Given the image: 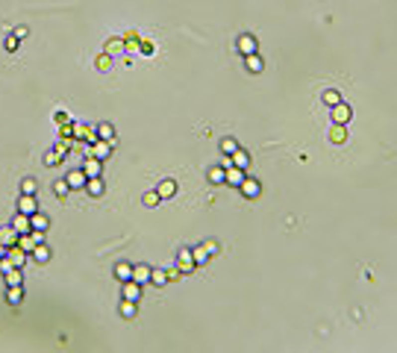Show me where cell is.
<instances>
[{
  "label": "cell",
  "mask_w": 397,
  "mask_h": 353,
  "mask_svg": "<svg viewBox=\"0 0 397 353\" xmlns=\"http://www.w3.org/2000/svg\"><path fill=\"white\" fill-rule=\"evenodd\" d=\"M238 189H241V194H244V197H247V200H256V197H259V194H262V183H259V180H256V177H244V180H241V186H238Z\"/></svg>",
  "instance_id": "277c9868"
},
{
  "label": "cell",
  "mask_w": 397,
  "mask_h": 353,
  "mask_svg": "<svg viewBox=\"0 0 397 353\" xmlns=\"http://www.w3.org/2000/svg\"><path fill=\"white\" fill-rule=\"evenodd\" d=\"M165 277H168V283H177V280H180L183 274H180V268H168V271H165Z\"/></svg>",
  "instance_id": "f35d334b"
},
{
  "label": "cell",
  "mask_w": 397,
  "mask_h": 353,
  "mask_svg": "<svg viewBox=\"0 0 397 353\" xmlns=\"http://www.w3.org/2000/svg\"><path fill=\"white\" fill-rule=\"evenodd\" d=\"M203 247H206V253H209V256H215V253L221 250V244H218L215 238H206V241H203Z\"/></svg>",
  "instance_id": "74e56055"
},
{
  "label": "cell",
  "mask_w": 397,
  "mask_h": 353,
  "mask_svg": "<svg viewBox=\"0 0 397 353\" xmlns=\"http://www.w3.org/2000/svg\"><path fill=\"white\" fill-rule=\"evenodd\" d=\"M30 224H33V230H41V233H44V230L50 227V218L41 215V212H35V215H30Z\"/></svg>",
  "instance_id": "484cf974"
},
{
  "label": "cell",
  "mask_w": 397,
  "mask_h": 353,
  "mask_svg": "<svg viewBox=\"0 0 397 353\" xmlns=\"http://www.w3.org/2000/svg\"><path fill=\"white\" fill-rule=\"evenodd\" d=\"M135 312H138V303L121 297V315H124V318H135Z\"/></svg>",
  "instance_id": "83f0119b"
},
{
  "label": "cell",
  "mask_w": 397,
  "mask_h": 353,
  "mask_svg": "<svg viewBox=\"0 0 397 353\" xmlns=\"http://www.w3.org/2000/svg\"><path fill=\"white\" fill-rule=\"evenodd\" d=\"M35 189H38V186H35L33 177H24V180H21V194H35Z\"/></svg>",
  "instance_id": "d590c367"
},
{
  "label": "cell",
  "mask_w": 397,
  "mask_h": 353,
  "mask_svg": "<svg viewBox=\"0 0 397 353\" xmlns=\"http://www.w3.org/2000/svg\"><path fill=\"white\" fill-rule=\"evenodd\" d=\"M230 162H232V165H235V168H241V171H247V168H250V153H244V150L238 147V150H232V153H230Z\"/></svg>",
  "instance_id": "e0dca14e"
},
{
  "label": "cell",
  "mask_w": 397,
  "mask_h": 353,
  "mask_svg": "<svg viewBox=\"0 0 397 353\" xmlns=\"http://www.w3.org/2000/svg\"><path fill=\"white\" fill-rule=\"evenodd\" d=\"M98 138H103V141H109L112 147H115V127L109 124V121H103V124H98Z\"/></svg>",
  "instance_id": "d6986e66"
},
{
  "label": "cell",
  "mask_w": 397,
  "mask_h": 353,
  "mask_svg": "<svg viewBox=\"0 0 397 353\" xmlns=\"http://www.w3.org/2000/svg\"><path fill=\"white\" fill-rule=\"evenodd\" d=\"M330 141L332 144H344V141H347V127H344V124H332L330 127Z\"/></svg>",
  "instance_id": "ffe728a7"
},
{
  "label": "cell",
  "mask_w": 397,
  "mask_h": 353,
  "mask_svg": "<svg viewBox=\"0 0 397 353\" xmlns=\"http://www.w3.org/2000/svg\"><path fill=\"white\" fill-rule=\"evenodd\" d=\"M18 212H24V215H35V212H38V200H35V194H21V200H18Z\"/></svg>",
  "instance_id": "ba28073f"
},
{
  "label": "cell",
  "mask_w": 397,
  "mask_h": 353,
  "mask_svg": "<svg viewBox=\"0 0 397 353\" xmlns=\"http://www.w3.org/2000/svg\"><path fill=\"white\" fill-rule=\"evenodd\" d=\"M30 256H33V262L44 265V262H50V256H53V253H50V247L41 241V244H35V247H33V253H30Z\"/></svg>",
  "instance_id": "ac0fdd59"
},
{
  "label": "cell",
  "mask_w": 397,
  "mask_h": 353,
  "mask_svg": "<svg viewBox=\"0 0 397 353\" xmlns=\"http://www.w3.org/2000/svg\"><path fill=\"white\" fill-rule=\"evenodd\" d=\"M192 256H195V265H206L209 253H206V247H203V244H198V247H192Z\"/></svg>",
  "instance_id": "d6a6232c"
},
{
  "label": "cell",
  "mask_w": 397,
  "mask_h": 353,
  "mask_svg": "<svg viewBox=\"0 0 397 353\" xmlns=\"http://www.w3.org/2000/svg\"><path fill=\"white\" fill-rule=\"evenodd\" d=\"M206 177H209V183H224V168H221V165H212V168L206 171Z\"/></svg>",
  "instance_id": "4dcf8cb0"
},
{
  "label": "cell",
  "mask_w": 397,
  "mask_h": 353,
  "mask_svg": "<svg viewBox=\"0 0 397 353\" xmlns=\"http://www.w3.org/2000/svg\"><path fill=\"white\" fill-rule=\"evenodd\" d=\"M109 153H112V144H109V141H103V138L92 141V153H89V156H95V159L106 162V159H109Z\"/></svg>",
  "instance_id": "52a82bcc"
},
{
  "label": "cell",
  "mask_w": 397,
  "mask_h": 353,
  "mask_svg": "<svg viewBox=\"0 0 397 353\" xmlns=\"http://www.w3.org/2000/svg\"><path fill=\"white\" fill-rule=\"evenodd\" d=\"M86 192L92 194V197H100V194L106 192V186H103L100 177H89V180H86Z\"/></svg>",
  "instance_id": "44dd1931"
},
{
  "label": "cell",
  "mask_w": 397,
  "mask_h": 353,
  "mask_svg": "<svg viewBox=\"0 0 397 353\" xmlns=\"http://www.w3.org/2000/svg\"><path fill=\"white\" fill-rule=\"evenodd\" d=\"M244 177H247V171H241V168H235V165H227V168H224V183L232 186V189H238Z\"/></svg>",
  "instance_id": "5b68a950"
},
{
  "label": "cell",
  "mask_w": 397,
  "mask_h": 353,
  "mask_svg": "<svg viewBox=\"0 0 397 353\" xmlns=\"http://www.w3.org/2000/svg\"><path fill=\"white\" fill-rule=\"evenodd\" d=\"M35 244H38V241L33 238V233H27V235H18V244H15V247H21L24 253H33Z\"/></svg>",
  "instance_id": "cb8c5ba5"
},
{
  "label": "cell",
  "mask_w": 397,
  "mask_h": 353,
  "mask_svg": "<svg viewBox=\"0 0 397 353\" xmlns=\"http://www.w3.org/2000/svg\"><path fill=\"white\" fill-rule=\"evenodd\" d=\"M112 274H115V280H118V286H121V283L132 280V265H130V262H115Z\"/></svg>",
  "instance_id": "30bf717a"
},
{
  "label": "cell",
  "mask_w": 397,
  "mask_h": 353,
  "mask_svg": "<svg viewBox=\"0 0 397 353\" xmlns=\"http://www.w3.org/2000/svg\"><path fill=\"white\" fill-rule=\"evenodd\" d=\"M112 59H115V56H109V53L103 50L98 59H95V68H98V71H109V68H112Z\"/></svg>",
  "instance_id": "f546056e"
},
{
  "label": "cell",
  "mask_w": 397,
  "mask_h": 353,
  "mask_svg": "<svg viewBox=\"0 0 397 353\" xmlns=\"http://www.w3.org/2000/svg\"><path fill=\"white\" fill-rule=\"evenodd\" d=\"M150 265H144V262H138V265H132V280L138 283V286H144V283H150Z\"/></svg>",
  "instance_id": "8fae6325"
},
{
  "label": "cell",
  "mask_w": 397,
  "mask_h": 353,
  "mask_svg": "<svg viewBox=\"0 0 397 353\" xmlns=\"http://www.w3.org/2000/svg\"><path fill=\"white\" fill-rule=\"evenodd\" d=\"M12 268H15V265H12V259H9V256L0 259V274H6V271H12Z\"/></svg>",
  "instance_id": "ab89813d"
},
{
  "label": "cell",
  "mask_w": 397,
  "mask_h": 353,
  "mask_svg": "<svg viewBox=\"0 0 397 353\" xmlns=\"http://www.w3.org/2000/svg\"><path fill=\"white\" fill-rule=\"evenodd\" d=\"M83 171H86V177H103V162L89 156V159L83 162Z\"/></svg>",
  "instance_id": "9a60e30c"
},
{
  "label": "cell",
  "mask_w": 397,
  "mask_h": 353,
  "mask_svg": "<svg viewBox=\"0 0 397 353\" xmlns=\"http://www.w3.org/2000/svg\"><path fill=\"white\" fill-rule=\"evenodd\" d=\"M127 47H124V38H109L106 41V53L109 56H115V53H124Z\"/></svg>",
  "instance_id": "4316f807"
},
{
  "label": "cell",
  "mask_w": 397,
  "mask_h": 353,
  "mask_svg": "<svg viewBox=\"0 0 397 353\" xmlns=\"http://www.w3.org/2000/svg\"><path fill=\"white\" fill-rule=\"evenodd\" d=\"M18 41H21V38H15V35H9V38H6V50H15V47H18Z\"/></svg>",
  "instance_id": "b9f144b4"
},
{
  "label": "cell",
  "mask_w": 397,
  "mask_h": 353,
  "mask_svg": "<svg viewBox=\"0 0 397 353\" xmlns=\"http://www.w3.org/2000/svg\"><path fill=\"white\" fill-rule=\"evenodd\" d=\"M65 180H68V186H71V192L74 189H86V171L83 168H77V171H71V174H65Z\"/></svg>",
  "instance_id": "7c38bea8"
},
{
  "label": "cell",
  "mask_w": 397,
  "mask_h": 353,
  "mask_svg": "<svg viewBox=\"0 0 397 353\" xmlns=\"http://www.w3.org/2000/svg\"><path fill=\"white\" fill-rule=\"evenodd\" d=\"M321 100H324V106H335V103H338V100H341V95H338V92H335V89H327V92H324V95H321Z\"/></svg>",
  "instance_id": "836d02e7"
},
{
  "label": "cell",
  "mask_w": 397,
  "mask_h": 353,
  "mask_svg": "<svg viewBox=\"0 0 397 353\" xmlns=\"http://www.w3.org/2000/svg\"><path fill=\"white\" fill-rule=\"evenodd\" d=\"M177 268H180V274L186 277V274H192L198 265H195V256H192V247H183L180 253H177Z\"/></svg>",
  "instance_id": "3957f363"
},
{
  "label": "cell",
  "mask_w": 397,
  "mask_h": 353,
  "mask_svg": "<svg viewBox=\"0 0 397 353\" xmlns=\"http://www.w3.org/2000/svg\"><path fill=\"white\" fill-rule=\"evenodd\" d=\"M150 283H153V286H165V283H168L165 271H159V268H153V271H150Z\"/></svg>",
  "instance_id": "e575fe53"
},
{
  "label": "cell",
  "mask_w": 397,
  "mask_h": 353,
  "mask_svg": "<svg viewBox=\"0 0 397 353\" xmlns=\"http://www.w3.org/2000/svg\"><path fill=\"white\" fill-rule=\"evenodd\" d=\"M232 150H238V141H235V138H221V153L230 156Z\"/></svg>",
  "instance_id": "8d00e7d4"
},
{
  "label": "cell",
  "mask_w": 397,
  "mask_h": 353,
  "mask_svg": "<svg viewBox=\"0 0 397 353\" xmlns=\"http://www.w3.org/2000/svg\"><path fill=\"white\" fill-rule=\"evenodd\" d=\"M6 300H9L12 306H18V303L24 300V286H9V291H6Z\"/></svg>",
  "instance_id": "d4e9b609"
},
{
  "label": "cell",
  "mask_w": 397,
  "mask_h": 353,
  "mask_svg": "<svg viewBox=\"0 0 397 353\" xmlns=\"http://www.w3.org/2000/svg\"><path fill=\"white\" fill-rule=\"evenodd\" d=\"M56 124H62V127L68 124V115H65V112H59V115H56Z\"/></svg>",
  "instance_id": "7bdbcfd3"
},
{
  "label": "cell",
  "mask_w": 397,
  "mask_h": 353,
  "mask_svg": "<svg viewBox=\"0 0 397 353\" xmlns=\"http://www.w3.org/2000/svg\"><path fill=\"white\" fill-rule=\"evenodd\" d=\"M244 68H247L250 74H262L265 59L259 56V50H256V53H247V56H244Z\"/></svg>",
  "instance_id": "4fadbf2b"
},
{
  "label": "cell",
  "mask_w": 397,
  "mask_h": 353,
  "mask_svg": "<svg viewBox=\"0 0 397 353\" xmlns=\"http://www.w3.org/2000/svg\"><path fill=\"white\" fill-rule=\"evenodd\" d=\"M12 35H15V38H21V41H24V38H27V35H30V30H27V27H15V30H12Z\"/></svg>",
  "instance_id": "60d3db41"
},
{
  "label": "cell",
  "mask_w": 397,
  "mask_h": 353,
  "mask_svg": "<svg viewBox=\"0 0 397 353\" xmlns=\"http://www.w3.org/2000/svg\"><path fill=\"white\" fill-rule=\"evenodd\" d=\"M6 250H9V247H6V244H3V241H0V259L6 256Z\"/></svg>",
  "instance_id": "ee69618b"
},
{
  "label": "cell",
  "mask_w": 397,
  "mask_h": 353,
  "mask_svg": "<svg viewBox=\"0 0 397 353\" xmlns=\"http://www.w3.org/2000/svg\"><path fill=\"white\" fill-rule=\"evenodd\" d=\"M53 194H56V197H62V200H65L68 194H71V186H68V180H65V177L53 183Z\"/></svg>",
  "instance_id": "f1b7e54d"
},
{
  "label": "cell",
  "mask_w": 397,
  "mask_h": 353,
  "mask_svg": "<svg viewBox=\"0 0 397 353\" xmlns=\"http://www.w3.org/2000/svg\"><path fill=\"white\" fill-rule=\"evenodd\" d=\"M156 194H159V197H162V200H171V197H174V194H177V183H174V180H171V177H165V180H162V183H159V186H156Z\"/></svg>",
  "instance_id": "5bb4252c"
},
{
  "label": "cell",
  "mask_w": 397,
  "mask_h": 353,
  "mask_svg": "<svg viewBox=\"0 0 397 353\" xmlns=\"http://www.w3.org/2000/svg\"><path fill=\"white\" fill-rule=\"evenodd\" d=\"M12 227H15V233H18V235H27V233H33L30 215H24V212H15V218H12Z\"/></svg>",
  "instance_id": "9c48e42d"
},
{
  "label": "cell",
  "mask_w": 397,
  "mask_h": 353,
  "mask_svg": "<svg viewBox=\"0 0 397 353\" xmlns=\"http://www.w3.org/2000/svg\"><path fill=\"white\" fill-rule=\"evenodd\" d=\"M235 50H238L241 56H247V53H256V50H259V41H256V35H250V32H241V35L235 38Z\"/></svg>",
  "instance_id": "7a4b0ae2"
},
{
  "label": "cell",
  "mask_w": 397,
  "mask_h": 353,
  "mask_svg": "<svg viewBox=\"0 0 397 353\" xmlns=\"http://www.w3.org/2000/svg\"><path fill=\"white\" fill-rule=\"evenodd\" d=\"M0 241H3L6 247H15V244H18V233H15V227L12 224L0 227Z\"/></svg>",
  "instance_id": "2e32d148"
},
{
  "label": "cell",
  "mask_w": 397,
  "mask_h": 353,
  "mask_svg": "<svg viewBox=\"0 0 397 353\" xmlns=\"http://www.w3.org/2000/svg\"><path fill=\"white\" fill-rule=\"evenodd\" d=\"M141 203H144L147 209H153V206H159V203H162V197H159V194H156V189H153V192H147L144 197H141Z\"/></svg>",
  "instance_id": "1f68e13d"
},
{
  "label": "cell",
  "mask_w": 397,
  "mask_h": 353,
  "mask_svg": "<svg viewBox=\"0 0 397 353\" xmlns=\"http://www.w3.org/2000/svg\"><path fill=\"white\" fill-rule=\"evenodd\" d=\"M3 280H6V286H24V268H12V271H6Z\"/></svg>",
  "instance_id": "7402d4cb"
},
{
  "label": "cell",
  "mask_w": 397,
  "mask_h": 353,
  "mask_svg": "<svg viewBox=\"0 0 397 353\" xmlns=\"http://www.w3.org/2000/svg\"><path fill=\"white\" fill-rule=\"evenodd\" d=\"M330 121L332 124H344V127H347V124L353 121V106H347L344 100H338L335 106H330Z\"/></svg>",
  "instance_id": "6da1fadb"
},
{
  "label": "cell",
  "mask_w": 397,
  "mask_h": 353,
  "mask_svg": "<svg viewBox=\"0 0 397 353\" xmlns=\"http://www.w3.org/2000/svg\"><path fill=\"white\" fill-rule=\"evenodd\" d=\"M6 256L12 259V265H15V268H24V265H27V256H30V253H24L21 247H9V250H6Z\"/></svg>",
  "instance_id": "603a6c76"
},
{
  "label": "cell",
  "mask_w": 397,
  "mask_h": 353,
  "mask_svg": "<svg viewBox=\"0 0 397 353\" xmlns=\"http://www.w3.org/2000/svg\"><path fill=\"white\" fill-rule=\"evenodd\" d=\"M141 291H144V286H138L135 280H127V283H121V297L124 300H141Z\"/></svg>",
  "instance_id": "8992f818"
}]
</instances>
